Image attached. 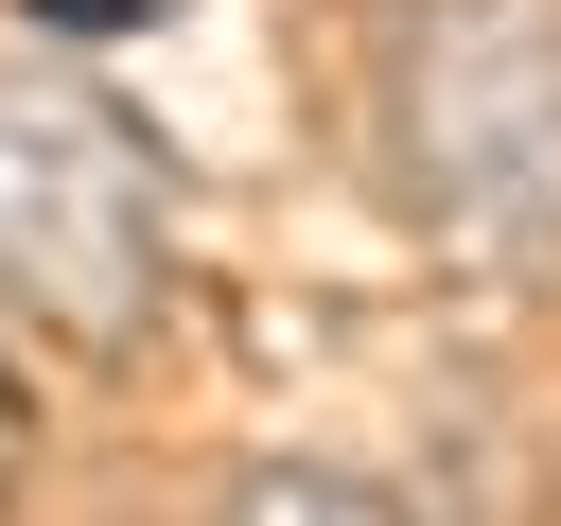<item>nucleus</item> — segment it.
Returning a JSON list of instances; mask_svg holds the SVG:
<instances>
[{
    "label": "nucleus",
    "mask_w": 561,
    "mask_h": 526,
    "mask_svg": "<svg viewBox=\"0 0 561 526\" xmlns=\"http://www.w3.org/2000/svg\"><path fill=\"white\" fill-rule=\"evenodd\" d=\"M386 175L456 263L561 281V0H403L386 18Z\"/></svg>",
    "instance_id": "2"
},
{
    "label": "nucleus",
    "mask_w": 561,
    "mask_h": 526,
    "mask_svg": "<svg viewBox=\"0 0 561 526\" xmlns=\"http://www.w3.org/2000/svg\"><path fill=\"white\" fill-rule=\"evenodd\" d=\"M228 526H421V508L333 473V456H263V473H228Z\"/></svg>",
    "instance_id": "3"
},
{
    "label": "nucleus",
    "mask_w": 561,
    "mask_h": 526,
    "mask_svg": "<svg viewBox=\"0 0 561 526\" xmlns=\"http://www.w3.org/2000/svg\"><path fill=\"white\" fill-rule=\"evenodd\" d=\"M18 18H35V35H70V53H88V35H140V18H158V0H18Z\"/></svg>",
    "instance_id": "4"
},
{
    "label": "nucleus",
    "mask_w": 561,
    "mask_h": 526,
    "mask_svg": "<svg viewBox=\"0 0 561 526\" xmlns=\"http://www.w3.org/2000/svg\"><path fill=\"white\" fill-rule=\"evenodd\" d=\"M18 456H35V403H18V368H0V491H18Z\"/></svg>",
    "instance_id": "5"
},
{
    "label": "nucleus",
    "mask_w": 561,
    "mask_h": 526,
    "mask_svg": "<svg viewBox=\"0 0 561 526\" xmlns=\"http://www.w3.org/2000/svg\"><path fill=\"white\" fill-rule=\"evenodd\" d=\"M158 298H175L158 123L70 53H0V316H35L70 351H140Z\"/></svg>",
    "instance_id": "1"
}]
</instances>
